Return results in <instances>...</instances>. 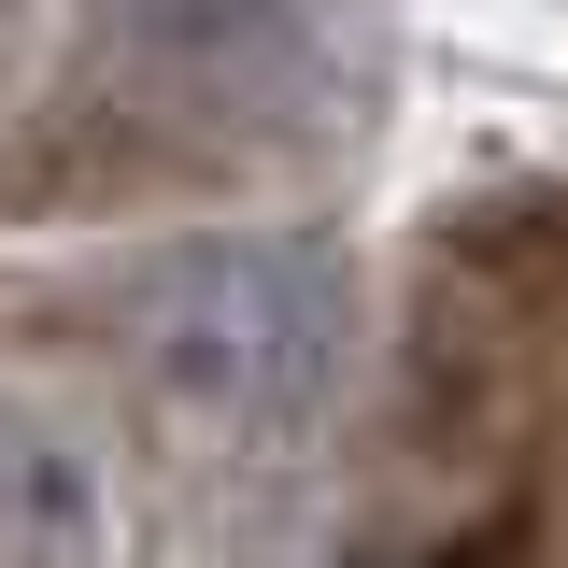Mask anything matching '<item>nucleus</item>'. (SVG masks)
I'll use <instances>...</instances> for the list:
<instances>
[{
    "instance_id": "nucleus-2",
    "label": "nucleus",
    "mask_w": 568,
    "mask_h": 568,
    "mask_svg": "<svg viewBox=\"0 0 568 568\" xmlns=\"http://www.w3.org/2000/svg\"><path fill=\"white\" fill-rule=\"evenodd\" d=\"M0 568H100V484H85V440L43 426L0 384Z\"/></svg>"
},
{
    "instance_id": "nucleus-1",
    "label": "nucleus",
    "mask_w": 568,
    "mask_h": 568,
    "mask_svg": "<svg viewBox=\"0 0 568 568\" xmlns=\"http://www.w3.org/2000/svg\"><path fill=\"white\" fill-rule=\"evenodd\" d=\"M114 355H129V398L171 455H271L327 398L342 271L313 242H200V256L129 284Z\"/></svg>"
}]
</instances>
